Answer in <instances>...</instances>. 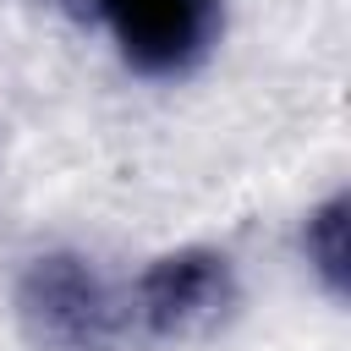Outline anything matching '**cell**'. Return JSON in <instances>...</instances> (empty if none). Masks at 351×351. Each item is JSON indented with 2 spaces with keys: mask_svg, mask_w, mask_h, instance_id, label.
<instances>
[{
  "mask_svg": "<svg viewBox=\"0 0 351 351\" xmlns=\"http://www.w3.org/2000/svg\"><path fill=\"white\" fill-rule=\"evenodd\" d=\"M22 324L49 351H110L126 335V296H115L88 258L49 252L33 258L16 291Z\"/></svg>",
  "mask_w": 351,
  "mask_h": 351,
  "instance_id": "cell-1",
  "label": "cell"
},
{
  "mask_svg": "<svg viewBox=\"0 0 351 351\" xmlns=\"http://www.w3.org/2000/svg\"><path fill=\"white\" fill-rule=\"evenodd\" d=\"M307 258L340 291V280H346V197H329L324 208L307 214Z\"/></svg>",
  "mask_w": 351,
  "mask_h": 351,
  "instance_id": "cell-4",
  "label": "cell"
},
{
  "mask_svg": "<svg viewBox=\"0 0 351 351\" xmlns=\"http://www.w3.org/2000/svg\"><path fill=\"white\" fill-rule=\"evenodd\" d=\"M236 302V274L225 252L208 247H181L137 274L126 291V329L137 324L148 340H192L214 329Z\"/></svg>",
  "mask_w": 351,
  "mask_h": 351,
  "instance_id": "cell-2",
  "label": "cell"
},
{
  "mask_svg": "<svg viewBox=\"0 0 351 351\" xmlns=\"http://www.w3.org/2000/svg\"><path fill=\"white\" fill-rule=\"evenodd\" d=\"M121 55L148 77H176L208 55L219 38V0H88Z\"/></svg>",
  "mask_w": 351,
  "mask_h": 351,
  "instance_id": "cell-3",
  "label": "cell"
}]
</instances>
